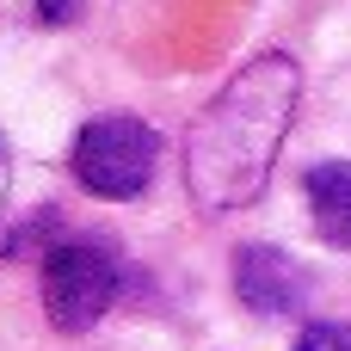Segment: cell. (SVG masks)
Instances as JSON below:
<instances>
[{
    "label": "cell",
    "mask_w": 351,
    "mask_h": 351,
    "mask_svg": "<svg viewBox=\"0 0 351 351\" xmlns=\"http://www.w3.org/2000/svg\"><path fill=\"white\" fill-rule=\"evenodd\" d=\"M31 12H37V25H68L80 12V0H31Z\"/></svg>",
    "instance_id": "52a82bcc"
},
{
    "label": "cell",
    "mask_w": 351,
    "mask_h": 351,
    "mask_svg": "<svg viewBox=\"0 0 351 351\" xmlns=\"http://www.w3.org/2000/svg\"><path fill=\"white\" fill-rule=\"evenodd\" d=\"M68 167H74V185L93 197H111V204L142 197L160 173V130L130 117V111H105V117L74 130Z\"/></svg>",
    "instance_id": "7a4b0ae2"
},
{
    "label": "cell",
    "mask_w": 351,
    "mask_h": 351,
    "mask_svg": "<svg viewBox=\"0 0 351 351\" xmlns=\"http://www.w3.org/2000/svg\"><path fill=\"white\" fill-rule=\"evenodd\" d=\"M302 197H308L315 234L351 253V160H315L302 179Z\"/></svg>",
    "instance_id": "5b68a950"
},
{
    "label": "cell",
    "mask_w": 351,
    "mask_h": 351,
    "mask_svg": "<svg viewBox=\"0 0 351 351\" xmlns=\"http://www.w3.org/2000/svg\"><path fill=\"white\" fill-rule=\"evenodd\" d=\"M234 296H241L253 315L284 321V315H302V308H308V271H302L284 247L247 241V247L234 253Z\"/></svg>",
    "instance_id": "277c9868"
},
{
    "label": "cell",
    "mask_w": 351,
    "mask_h": 351,
    "mask_svg": "<svg viewBox=\"0 0 351 351\" xmlns=\"http://www.w3.org/2000/svg\"><path fill=\"white\" fill-rule=\"evenodd\" d=\"M302 105V68L284 49L253 56L191 123L185 136V191L204 216H228L259 204V191L271 185L278 148L296 123Z\"/></svg>",
    "instance_id": "6da1fadb"
},
{
    "label": "cell",
    "mask_w": 351,
    "mask_h": 351,
    "mask_svg": "<svg viewBox=\"0 0 351 351\" xmlns=\"http://www.w3.org/2000/svg\"><path fill=\"white\" fill-rule=\"evenodd\" d=\"M290 351H351V321H308Z\"/></svg>",
    "instance_id": "8992f818"
},
{
    "label": "cell",
    "mask_w": 351,
    "mask_h": 351,
    "mask_svg": "<svg viewBox=\"0 0 351 351\" xmlns=\"http://www.w3.org/2000/svg\"><path fill=\"white\" fill-rule=\"evenodd\" d=\"M37 284H43V315L56 333H93L123 290V259L99 234H68L43 253Z\"/></svg>",
    "instance_id": "3957f363"
},
{
    "label": "cell",
    "mask_w": 351,
    "mask_h": 351,
    "mask_svg": "<svg viewBox=\"0 0 351 351\" xmlns=\"http://www.w3.org/2000/svg\"><path fill=\"white\" fill-rule=\"evenodd\" d=\"M0 154H6V136H0Z\"/></svg>",
    "instance_id": "ba28073f"
}]
</instances>
